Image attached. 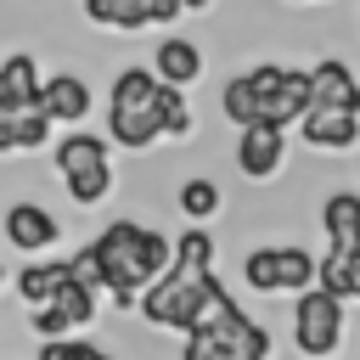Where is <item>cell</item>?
<instances>
[{
    "label": "cell",
    "instance_id": "1",
    "mask_svg": "<svg viewBox=\"0 0 360 360\" xmlns=\"http://www.w3.org/2000/svg\"><path fill=\"white\" fill-rule=\"evenodd\" d=\"M90 253H96V264H101V287L112 292V304L129 309V304L169 270L174 236L146 231V225H135V219H112V225L90 242Z\"/></svg>",
    "mask_w": 360,
    "mask_h": 360
},
{
    "label": "cell",
    "instance_id": "2",
    "mask_svg": "<svg viewBox=\"0 0 360 360\" xmlns=\"http://www.w3.org/2000/svg\"><path fill=\"white\" fill-rule=\"evenodd\" d=\"M225 118L236 129L248 124H270V129H287L309 112V73L304 68H281V62H259L248 73H236L219 96Z\"/></svg>",
    "mask_w": 360,
    "mask_h": 360
},
{
    "label": "cell",
    "instance_id": "3",
    "mask_svg": "<svg viewBox=\"0 0 360 360\" xmlns=\"http://www.w3.org/2000/svg\"><path fill=\"white\" fill-rule=\"evenodd\" d=\"M152 96H158V73L152 68H118L112 73V90H107V135L112 146H129V152H146L163 129H158V112H152Z\"/></svg>",
    "mask_w": 360,
    "mask_h": 360
},
{
    "label": "cell",
    "instance_id": "4",
    "mask_svg": "<svg viewBox=\"0 0 360 360\" xmlns=\"http://www.w3.org/2000/svg\"><path fill=\"white\" fill-rule=\"evenodd\" d=\"M292 343H298V354H309V360L338 354V349H343V298H332V292H321V287H304V292L292 298Z\"/></svg>",
    "mask_w": 360,
    "mask_h": 360
},
{
    "label": "cell",
    "instance_id": "5",
    "mask_svg": "<svg viewBox=\"0 0 360 360\" xmlns=\"http://www.w3.org/2000/svg\"><path fill=\"white\" fill-rule=\"evenodd\" d=\"M242 281L253 292H304V287H315V253H304L298 242L253 248V253H242Z\"/></svg>",
    "mask_w": 360,
    "mask_h": 360
},
{
    "label": "cell",
    "instance_id": "6",
    "mask_svg": "<svg viewBox=\"0 0 360 360\" xmlns=\"http://www.w3.org/2000/svg\"><path fill=\"white\" fill-rule=\"evenodd\" d=\"M309 107H326V112H354L360 118V79L349 62L326 56L309 68Z\"/></svg>",
    "mask_w": 360,
    "mask_h": 360
},
{
    "label": "cell",
    "instance_id": "7",
    "mask_svg": "<svg viewBox=\"0 0 360 360\" xmlns=\"http://www.w3.org/2000/svg\"><path fill=\"white\" fill-rule=\"evenodd\" d=\"M287 158V129H270V124H248L236 135V169L248 180H270Z\"/></svg>",
    "mask_w": 360,
    "mask_h": 360
},
{
    "label": "cell",
    "instance_id": "8",
    "mask_svg": "<svg viewBox=\"0 0 360 360\" xmlns=\"http://www.w3.org/2000/svg\"><path fill=\"white\" fill-rule=\"evenodd\" d=\"M39 112L51 118V124H79V118H90V84H84V73H51V79H39Z\"/></svg>",
    "mask_w": 360,
    "mask_h": 360
},
{
    "label": "cell",
    "instance_id": "9",
    "mask_svg": "<svg viewBox=\"0 0 360 360\" xmlns=\"http://www.w3.org/2000/svg\"><path fill=\"white\" fill-rule=\"evenodd\" d=\"M28 107H39V68H34L28 51H17V56L0 62V129Z\"/></svg>",
    "mask_w": 360,
    "mask_h": 360
},
{
    "label": "cell",
    "instance_id": "10",
    "mask_svg": "<svg viewBox=\"0 0 360 360\" xmlns=\"http://www.w3.org/2000/svg\"><path fill=\"white\" fill-rule=\"evenodd\" d=\"M56 236H62V225H56L51 208H39V202H11L6 208V242L17 253H45Z\"/></svg>",
    "mask_w": 360,
    "mask_h": 360
},
{
    "label": "cell",
    "instance_id": "11",
    "mask_svg": "<svg viewBox=\"0 0 360 360\" xmlns=\"http://www.w3.org/2000/svg\"><path fill=\"white\" fill-rule=\"evenodd\" d=\"M51 163L62 180H79V174H96V169H112V152L101 135H84V129H68L56 146H51Z\"/></svg>",
    "mask_w": 360,
    "mask_h": 360
},
{
    "label": "cell",
    "instance_id": "12",
    "mask_svg": "<svg viewBox=\"0 0 360 360\" xmlns=\"http://www.w3.org/2000/svg\"><path fill=\"white\" fill-rule=\"evenodd\" d=\"M152 73H158V84H174V90L197 84L202 79V45H191L180 34H163L158 51H152Z\"/></svg>",
    "mask_w": 360,
    "mask_h": 360
},
{
    "label": "cell",
    "instance_id": "13",
    "mask_svg": "<svg viewBox=\"0 0 360 360\" xmlns=\"http://www.w3.org/2000/svg\"><path fill=\"white\" fill-rule=\"evenodd\" d=\"M298 135H304V146H315V152H349V146L360 141V118H354V112L309 107V112L298 118Z\"/></svg>",
    "mask_w": 360,
    "mask_h": 360
},
{
    "label": "cell",
    "instance_id": "14",
    "mask_svg": "<svg viewBox=\"0 0 360 360\" xmlns=\"http://www.w3.org/2000/svg\"><path fill=\"white\" fill-rule=\"evenodd\" d=\"M321 225L332 248H360V191H332L321 202Z\"/></svg>",
    "mask_w": 360,
    "mask_h": 360
},
{
    "label": "cell",
    "instance_id": "15",
    "mask_svg": "<svg viewBox=\"0 0 360 360\" xmlns=\"http://www.w3.org/2000/svg\"><path fill=\"white\" fill-rule=\"evenodd\" d=\"M51 118L39 112V107H28V112H17L6 129H0V152H39L45 141H51Z\"/></svg>",
    "mask_w": 360,
    "mask_h": 360
},
{
    "label": "cell",
    "instance_id": "16",
    "mask_svg": "<svg viewBox=\"0 0 360 360\" xmlns=\"http://www.w3.org/2000/svg\"><path fill=\"white\" fill-rule=\"evenodd\" d=\"M62 281H68V264H62V259H56V264H22V270H17V292H22V304H34V309H45Z\"/></svg>",
    "mask_w": 360,
    "mask_h": 360
},
{
    "label": "cell",
    "instance_id": "17",
    "mask_svg": "<svg viewBox=\"0 0 360 360\" xmlns=\"http://www.w3.org/2000/svg\"><path fill=\"white\" fill-rule=\"evenodd\" d=\"M84 17L96 28H107V34H141L146 28V17H141L135 0H84Z\"/></svg>",
    "mask_w": 360,
    "mask_h": 360
},
{
    "label": "cell",
    "instance_id": "18",
    "mask_svg": "<svg viewBox=\"0 0 360 360\" xmlns=\"http://www.w3.org/2000/svg\"><path fill=\"white\" fill-rule=\"evenodd\" d=\"M152 112H158V129L163 135H191V107H186V90H174V84H158V96H152Z\"/></svg>",
    "mask_w": 360,
    "mask_h": 360
},
{
    "label": "cell",
    "instance_id": "19",
    "mask_svg": "<svg viewBox=\"0 0 360 360\" xmlns=\"http://www.w3.org/2000/svg\"><path fill=\"white\" fill-rule=\"evenodd\" d=\"M180 214H186L191 225L214 219V214H219V186H214V180H202V174H197V180H186V186H180Z\"/></svg>",
    "mask_w": 360,
    "mask_h": 360
},
{
    "label": "cell",
    "instance_id": "20",
    "mask_svg": "<svg viewBox=\"0 0 360 360\" xmlns=\"http://www.w3.org/2000/svg\"><path fill=\"white\" fill-rule=\"evenodd\" d=\"M51 309H62V315H68V326H90V321H96V292H90V287H79V281H62V287H56V298H51Z\"/></svg>",
    "mask_w": 360,
    "mask_h": 360
},
{
    "label": "cell",
    "instance_id": "21",
    "mask_svg": "<svg viewBox=\"0 0 360 360\" xmlns=\"http://www.w3.org/2000/svg\"><path fill=\"white\" fill-rule=\"evenodd\" d=\"M174 259H180V264H197V270H214V236H208L202 225L180 231V236H174Z\"/></svg>",
    "mask_w": 360,
    "mask_h": 360
},
{
    "label": "cell",
    "instance_id": "22",
    "mask_svg": "<svg viewBox=\"0 0 360 360\" xmlns=\"http://www.w3.org/2000/svg\"><path fill=\"white\" fill-rule=\"evenodd\" d=\"M39 360H112V354L96 349V343H84V338H45Z\"/></svg>",
    "mask_w": 360,
    "mask_h": 360
},
{
    "label": "cell",
    "instance_id": "23",
    "mask_svg": "<svg viewBox=\"0 0 360 360\" xmlns=\"http://www.w3.org/2000/svg\"><path fill=\"white\" fill-rule=\"evenodd\" d=\"M107 191H112V169H96V174H79V180H68V197H73L79 208H96Z\"/></svg>",
    "mask_w": 360,
    "mask_h": 360
},
{
    "label": "cell",
    "instance_id": "24",
    "mask_svg": "<svg viewBox=\"0 0 360 360\" xmlns=\"http://www.w3.org/2000/svg\"><path fill=\"white\" fill-rule=\"evenodd\" d=\"M68 264V281H79V287H90V292H101V264H96V253L90 248H79L73 259H62Z\"/></svg>",
    "mask_w": 360,
    "mask_h": 360
},
{
    "label": "cell",
    "instance_id": "25",
    "mask_svg": "<svg viewBox=\"0 0 360 360\" xmlns=\"http://www.w3.org/2000/svg\"><path fill=\"white\" fill-rule=\"evenodd\" d=\"M34 332H39V338H68L73 326H68V315H62V309H51V304H45V309H34Z\"/></svg>",
    "mask_w": 360,
    "mask_h": 360
},
{
    "label": "cell",
    "instance_id": "26",
    "mask_svg": "<svg viewBox=\"0 0 360 360\" xmlns=\"http://www.w3.org/2000/svg\"><path fill=\"white\" fill-rule=\"evenodd\" d=\"M135 6H141L146 28H152V22H174V17H180V0H135Z\"/></svg>",
    "mask_w": 360,
    "mask_h": 360
},
{
    "label": "cell",
    "instance_id": "27",
    "mask_svg": "<svg viewBox=\"0 0 360 360\" xmlns=\"http://www.w3.org/2000/svg\"><path fill=\"white\" fill-rule=\"evenodd\" d=\"M186 360H225L214 343H197V338H186Z\"/></svg>",
    "mask_w": 360,
    "mask_h": 360
},
{
    "label": "cell",
    "instance_id": "28",
    "mask_svg": "<svg viewBox=\"0 0 360 360\" xmlns=\"http://www.w3.org/2000/svg\"><path fill=\"white\" fill-rule=\"evenodd\" d=\"M214 0H180V11H208Z\"/></svg>",
    "mask_w": 360,
    "mask_h": 360
},
{
    "label": "cell",
    "instance_id": "29",
    "mask_svg": "<svg viewBox=\"0 0 360 360\" xmlns=\"http://www.w3.org/2000/svg\"><path fill=\"white\" fill-rule=\"evenodd\" d=\"M354 298H360V264H354Z\"/></svg>",
    "mask_w": 360,
    "mask_h": 360
}]
</instances>
